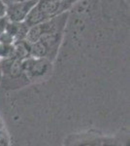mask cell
Wrapping results in <instances>:
<instances>
[{
    "mask_svg": "<svg viewBox=\"0 0 130 146\" xmlns=\"http://www.w3.org/2000/svg\"><path fill=\"white\" fill-rule=\"evenodd\" d=\"M68 16H69V13L66 11L41 23L43 34L40 40L44 42L48 47V60H51V62L55 60L57 56L59 46L63 38L66 23H67Z\"/></svg>",
    "mask_w": 130,
    "mask_h": 146,
    "instance_id": "obj_1",
    "label": "cell"
},
{
    "mask_svg": "<svg viewBox=\"0 0 130 146\" xmlns=\"http://www.w3.org/2000/svg\"><path fill=\"white\" fill-rule=\"evenodd\" d=\"M51 62L48 58H35L28 56L22 60V66L25 77L29 81L46 77L51 71Z\"/></svg>",
    "mask_w": 130,
    "mask_h": 146,
    "instance_id": "obj_2",
    "label": "cell"
},
{
    "mask_svg": "<svg viewBox=\"0 0 130 146\" xmlns=\"http://www.w3.org/2000/svg\"><path fill=\"white\" fill-rule=\"evenodd\" d=\"M38 0H26L7 5L6 17L10 22H24L30 10L37 4Z\"/></svg>",
    "mask_w": 130,
    "mask_h": 146,
    "instance_id": "obj_3",
    "label": "cell"
},
{
    "mask_svg": "<svg viewBox=\"0 0 130 146\" xmlns=\"http://www.w3.org/2000/svg\"><path fill=\"white\" fill-rule=\"evenodd\" d=\"M30 46H31V44L26 39L18 40V41L14 42L15 58L23 60V58L30 56Z\"/></svg>",
    "mask_w": 130,
    "mask_h": 146,
    "instance_id": "obj_4",
    "label": "cell"
},
{
    "mask_svg": "<svg viewBox=\"0 0 130 146\" xmlns=\"http://www.w3.org/2000/svg\"><path fill=\"white\" fill-rule=\"evenodd\" d=\"M30 56L35 58H48L49 56V50L48 47L46 46V44L44 42H42L41 40L31 44L30 46Z\"/></svg>",
    "mask_w": 130,
    "mask_h": 146,
    "instance_id": "obj_5",
    "label": "cell"
},
{
    "mask_svg": "<svg viewBox=\"0 0 130 146\" xmlns=\"http://www.w3.org/2000/svg\"><path fill=\"white\" fill-rule=\"evenodd\" d=\"M10 58H15L14 44H6L0 42V60Z\"/></svg>",
    "mask_w": 130,
    "mask_h": 146,
    "instance_id": "obj_6",
    "label": "cell"
},
{
    "mask_svg": "<svg viewBox=\"0 0 130 146\" xmlns=\"http://www.w3.org/2000/svg\"><path fill=\"white\" fill-rule=\"evenodd\" d=\"M0 42H3V43H6V44H14L15 40H14L13 36H12L11 34L4 31L3 33L0 34Z\"/></svg>",
    "mask_w": 130,
    "mask_h": 146,
    "instance_id": "obj_7",
    "label": "cell"
},
{
    "mask_svg": "<svg viewBox=\"0 0 130 146\" xmlns=\"http://www.w3.org/2000/svg\"><path fill=\"white\" fill-rule=\"evenodd\" d=\"M8 22H9V20L7 19V17L0 18V34L5 31V28H6V25H7V23H8Z\"/></svg>",
    "mask_w": 130,
    "mask_h": 146,
    "instance_id": "obj_8",
    "label": "cell"
},
{
    "mask_svg": "<svg viewBox=\"0 0 130 146\" xmlns=\"http://www.w3.org/2000/svg\"><path fill=\"white\" fill-rule=\"evenodd\" d=\"M7 13V5L2 0H0V18L6 17Z\"/></svg>",
    "mask_w": 130,
    "mask_h": 146,
    "instance_id": "obj_9",
    "label": "cell"
},
{
    "mask_svg": "<svg viewBox=\"0 0 130 146\" xmlns=\"http://www.w3.org/2000/svg\"><path fill=\"white\" fill-rule=\"evenodd\" d=\"M1 79H2V72H1V67H0V82H1Z\"/></svg>",
    "mask_w": 130,
    "mask_h": 146,
    "instance_id": "obj_10",
    "label": "cell"
},
{
    "mask_svg": "<svg viewBox=\"0 0 130 146\" xmlns=\"http://www.w3.org/2000/svg\"><path fill=\"white\" fill-rule=\"evenodd\" d=\"M20 1H26V0H20Z\"/></svg>",
    "mask_w": 130,
    "mask_h": 146,
    "instance_id": "obj_11",
    "label": "cell"
},
{
    "mask_svg": "<svg viewBox=\"0 0 130 146\" xmlns=\"http://www.w3.org/2000/svg\"><path fill=\"white\" fill-rule=\"evenodd\" d=\"M56 1H61V0H56Z\"/></svg>",
    "mask_w": 130,
    "mask_h": 146,
    "instance_id": "obj_12",
    "label": "cell"
},
{
    "mask_svg": "<svg viewBox=\"0 0 130 146\" xmlns=\"http://www.w3.org/2000/svg\"><path fill=\"white\" fill-rule=\"evenodd\" d=\"M76 1H78V0H75V2H76Z\"/></svg>",
    "mask_w": 130,
    "mask_h": 146,
    "instance_id": "obj_13",
    "label": "cell"
}]
</instances>
